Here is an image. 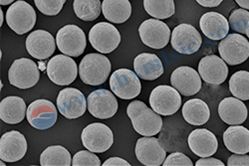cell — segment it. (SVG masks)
<instances>
[{"instance_id":"obj_1","label":"cell","mask_w":249,"mask_h":166,"mask_svg":"<svg viewBox=\"0 0 249 166\" xmlns=\"http://www.w3.org/2000/svg\"><path fill=\"white\" fill-rule=\"evenodd\" d=\"M134 130L142 136L157 135L162 127V119L154 110L141 100L132 101L127 108Z\"/></svg>"},{"instance_id":"obj_2","label":"cell","mask_w":249,"mask_h":166,"mask_svg":"<svg viewBox=\"0 0 249 166\" xmlns=\"http://www.w3.org/2000/svg\"><path fill=\"white\" fill-rule=\"evenodd\" d=\"M111 68V62L106 56L90 53L82 59L79 65V75L84 84L99 86L108 80Z\"/></svg>"},{"instance_id":"obj_3","label":"cell","mask_w":249,"mask_h":166,"mask_svg":"<svg viewBox=\"0 0 249 166\" xmlns=\"http://www.w3.org/2000/svg\"><path fill=\"white\" fill-rule=\"evenodd\" d=\"M81 140L88 150L103 153L111 149L114 143V134L106 124L94 122L83 130Z\"/></svg>"},{"instance_id":"obj_4","label":"cell","mask_w":249,"mask_h":166,"mask_svg":"<svg viewBox=\"0 0 249 166\" xmlns=\"http://www.w3.org/2000/svg\"><path fill=\"white\" fill-rule=\"evenodd\" d=\"M8 79L12 86L26 90L37 84L40 79V71L34 61L27 58L17 59L8 71Z\"/></svg>"},{"instance_id":"obj_5","label":"cell","mask_w":249,"mask_h":166,"mask_svg":"<svg viewBox=\"0 0 249 166\" xmlns=\"http://www.w3.org/2000/svg\"><path fill=\"white\" fill-rule=\"evenodd\" d=\"M6 22L16 34L23 35L35 26L36 12L24 0H18L7 9Z\"/></svg>"},{"instance_id":"obj_6","label":"cell","mask_w":249,"mask_h":166,"mask_svg":"<svg viewBox=\"0 0 249 166\" xmlns=\"http://www.w3.org/2000/svg\"><path fill=\"white\" fill-rule=\"evenodd\" d=\"M218 52L226 64L240 65L249 58V41L242 34H230L219 43Z\"/></svg>"},{"instance_id":"obj_7","label":"cell","mask_w":249,"mask_h":166,"mask_svg":"<svg viewBox=\"0 0 249 166\" xmlns=\"http://www.w3.org/2000/svg\"><path fill=\"white\" fill-rule=\"evenodd\" d=\"M56 44L64 55L79 57L85 51L87 45L86 35L84 31L76 25H66L58 31Z\"/></svg>"},{"instance_id":"obj_8","label":"cell","mask_w":249,"mask_h":166,"mask_svg":"<svg viewBox=\"0 0 249 166\" xmlns=\"http://www.w3.org/2000/svg\"><path fill=\"white\" fill-rule=\"evenodd\" d=\"M89 41L95 50L103 54L112 53L121 43V34L111 23L99 22L89 33Z\"/></svg>"},{"instance_id":"obj_9","label":"cell","mask_w":249,"mask_h":166,"mask_svg":"<svg viewBox=\"0 0 249 166\" xmlns=\"http://www.w3.org/2000/svg\"><path fill=\"white\" fill-rule=\"evenodd\" d=\"M46 73L50 81L58 86H68L76 80L78 68L76 62L67 55H56L48 62Z\"/></svg>"},{"instance_id":"obj_10","label":"cell","mask_w":249,"mask_h":166,"mask_svg":"<svg viewBox=\"0 0 249 166\" xmlns=\"http://www.w3.org/2000/svg\"><path fill=\"white\" fill-rule=\"evenodd\" d=\"M150 105L159 115L172 116L179 110L181 97L174 87L167 85L158 86L151 93Z\"/></svg>"},{"instance_id":"obj_11","label":"cell","mask_w":249,"mask_h":166,"mask_svg":"<svg viewBox=\"0 0 249 166\" xmlns=\"http://www.w3.org/2000/svg\"><path fill=\"white\" fill-rule=\"evenodd\" d=\"M112 92L123 100L135 99L141 94L142 85L136 72L129 69H119L110 78Z\"/></svg>"},{"instance_id":"obj_12","label":"cell","mask_w":249,"mask_h":166,"mask_svg":"<svg viewBox=\"0 0 249 166\" xmlns=\"http://www.w3.org/2000/svg\"><path fill=\"white\" fill-rule=\"evenodd\" d=\"M28 122L36 130H48L57 121L56 107L48 100H36L31 102L26 113Z\"/></svg>"},{"instance_id":"obj_13","label":"cell","mask_w":249,"mask_h":166,"mask_svg":"<svg viewBox=\"0 0 249 166\" xmlns=\"http://www.w3.org/2000/svg\"><path fill=\"white\" fill-rule=\"evenodd\" d=\"M140 37L144 45L152 49H162L168 45L171 36L170 27L159 19H148L139 28Z\"/></svg>"},{"instance_id":"obj_14","label":"cell","mask_w":249,"mask_h":166,"mask_svg":"<svg viewBox=\"0 0 249 166\" xmlns=\"http://www.w3.org/2000/svg\"><path fill=\"white\" fill-rule=\"evenodd\" d=\"M87 100L83 93L75 88L62 90L57 98L58 111L68 119L82 116L87 110Z\"/></svg>"},{"instance_id":"obj_15","label":"cell","mask_w":249,"mask_h":166,"mask_svg":"<svg viewBox=\"0 0 249 166\" xmlns=\"http://www.w3.org/2000/svg\"><path fill=\"white\" fill-rule=\"evenodd\" d=\"M171 43L179 54L191 55L199 50L202 39L200 33L193 25L179 24L172 33Z\"/></svg>"},{"instance_id":"obj_16","label":"cell","mask_w":249,"mask_h":166,"mask_svg":"<svg viewBox=\"0 0 249 166\" xmlns=\"http://www.w3.org/2000/svg\"><path fill=\"white\" fill-rule=\"evenodd\" d=\"M89 113L100 119L113 117L118 111V100L116 97L106 89H99L92 92L88 99Z\"/></svg>"},{"instance_id":"obj_17","label":"cell","mask_w":249,"mask_h":166,"mask_svg":"<svg viewBox=\"0 0 249 166\" xmlns=\"http://www.w3.org/2000/svg\"><path fill=\"white\" fill-rule=\"evenodd\" d=\"M27 152L25 136L17 131L5 133L0 139V158L5 162L21 160Z\"/></svg>"},{"instance_id":"obj_18","label":"cell","mask_w":249,"mask_h":166,"mask_svg":"<svg viewBox=\"0 0 249 166\" xmlns=\"http://www.w3.org/2000/svg\"><path fill=\"white\" fill-rule=\"evenodd\" d=\"M136 156L138 160L147 166L161 165L167 156V152L156 137H142L136 143Z\"/></svg>"},{"instance_id":"obj_19","label":"cell","mask_w":249,"mask_h":166,"mask_svg":"<svg viewBox=\"0 0 249 166\" xmlns=\"http://www.w3.org/2000/svg\"><path fill=\"white\" fill-rule=\"evenodd\" d=\"M198 73L201 79L210 85H220L228 76V67L222 58L216 55L203 57L198 64Z\"/></svg>"},{"instance_id":"obj_20","label":"cell","mask_w":249,"mask_h":166,"mask_svg":"<svg viewBox=\"0 0 249 166\" xmlns=\"http://www.w3.org/2000/svg\"><path fill=\"white\" fill-rule=\"evenodd\" d=\"M171 84L182 96L191 97L200 91L201 78L195 69L182 66L173 72Z\"/></svg>"},{"instance_id":"obj_21","label":"cell","mask_w":249,"mask_h":166,"mask_svg":"<svg viewBox=\"0 0 249 166\" xmlns=\"http://www.w3.org/2000/svg\"><path fill=\"white\" fill-rule=\"evenodd\" d=\"M55 39L45 30H35L26 39L27 52L38 60H45L53 55L56 49Z\"/></svg>"},{"instance_id":"obj_22","label":"cell","mask_w":249,"mask_h":166,"mask_svg":"<svg viewBox=\"0 0 249 166\" xmlns=\"http://www.w3.org/2000/svg\"><path fill=\"white\" fill-rule=\"evenodd\" d=\"M189 147L197 156L210 157L213 155L218 149L216 136L205 129H197L189 135Z\"/></svg>"},{"instance_id":"obj_23","label":"cell","mask_w":249,"mask_h":166,"mask_svg":"<svg viewBox=\"0 0 249 166\" xmlns=\"http://www.w3.org/2000/svg\"><path fill=\"white\" fill-rule=\"evenodd\" d=\"M199 26L202 33L212 40L218 41L226 37L230 32V22L217 12H207L200 17Z\"/></svg>"},{"instance_id":"obj_24","label":"cell","mask_w":249,"mask_h":166,"mask_svg":"<svg viewBox=\"0 0 249 166\" xmlns=\"http://www.w3.org/2000/svg\"><path fill=\"white\" fill-rule=\"evenodd\" d=\"M136 74L142 80L154 81L163 74V66L160 58L151 53H142L134 60Z\"/></svg>"},{"instance_id":"obj_25","label":"cell","mask_w":249,"mask_h":166,"mask_svg":"<svg viewBox=\"0 0 249 166\" xmlns=\"http://www.w3.org/2000/svg\"><path fill=\"white\" fill-rule=\"evenodd\" d=\"M247 108L241 100L237 98H225L218 106V115L220 118L231 126L243 123L247 118Z\"/></svg>"},{"instance_id":"obj_26","label":"cell","mask_w":249,"mask_h":166,"mask_svg":"<svg viewBox=\"0 0 249 166\" xmlns=\"http://www.w3.org/2000/svg\"><path fill=\"white\" fill-rule=\"evenodd\" d=\"M223 142L231 152L246 154L249 152V130L239 124L230 127L223 133Z\"/></svg>"},{"instance_id":"obj_27","label":"cell","mask_w":249,"mask_h":166,"mask_svg":"<svg viewBox=\"0 0 249 166\" xmlns=\"http://www.w3.org/2000/svg\"><path fill=\"white\" fill-rule=\"evenodd\" d=\"M26 105L22 98L10 96L0 102V118L10 124L21 122L26 115Z\"/></svg>"},{"instance_id":"obj_28","label":"cell","mask_w":249,"mask_h":166,"mask_svg":"<svg viewBox=\"0 0 249 166\" xmlns=\"http://www.w3.org/2000/svg\"><path fill=\"white\" fill-rule=\"evenodd\" d=\"M181 113L184 120L193 126H202L211 117L209 106L199 99H193L186 101L182 107Z\"/></svg>"},{"instance_id":"obj_29","label":"cell","mask_w":249,"mask_h":166,"mask_svg":"<svg viewBox=\"0 0 249 166\" xmlns=\"http://www.w3.org/2000/svg\"><path fill=\"white\" fill-rule=\"evenodd\" d=\"M102 11L110 22L122 24L131 17L132 5L129 0H104Z\"/></svg>"},{"instance_id":"obj_30","label":"cell","mask_w":249,"mask_h":166,"mask_svg":"<svg viewBox=\"0 0 249 166\" xmlns=\"http://www.w3.org/2000/svg\"><path fill=\"white\" fill-rule=\"evenodd\" d=\"M40 164L43 166H70L72 165V158L65 148L53 145L41 153Z\"/></svg>"},{"instance_id":"obj_31","label":"cell","mask_w":249,"mask_h":166,"mask_svg":"<svg viewBox=\"0 0 249 166\" xmlns=\"http://www.w3.org/2000/svg\"><path fill=\"white\" fill-rule=\"evenodd\" d=\"M143 7L149 15L157 19H167L176 12L174 0H143Z\"/></svg>"},{"instance_id":"obj_32","label":"cell","mask_w":249,"mask_h":166,"mask_svg":"<svg viewBox=\"0 0 249 166\" xmlns=\"http://www.w3.org/2000/svg\"><path fill=\"white\" fill-rule=\"evenodd\" d=\"M73 9L81 20L93 21L100 16L102 4L100 0H74Z\"/></svg>"},{"instance_id":"obj_33","label":"cell","mask_w":249,"mask_h":166,"mask_svg":"<svg viewBox=\"0 0 249 166\" xmlns=\"http://www.w3.org/2000/svg\"><path fill=\"white\" fill-rule=\"evenodd\" d=\"M230 90L233 97L241 100H249V72L238 71L230 80Z\"/></svg>"},{"instance_id":"obj_34","label":"cell","mask_w":249,"mask_h":166,"mask_svg":"<svg viewBox=\"0 0 249 166\" xmlns=\"http://www.w3.org/2000/svg\"><path fill=\"white\" fill-rule=\"evenodd\" d=\"M249 20V11L246 9H236L231 13L230 25L231 29L237 33L244 34L246 32V27Z\"/></svg>"},{"instance_id":"obj_35","label":"cell","mask_w":249,"mask_h":166,"mask_svg":"<svg viewBox=\"0 0 249 166\" xmlns=\"http://www.w3.org/2000/svg\"><path fill=\"white\" fill-rule=\"evenodd\" d=\"M67 0H34L38 10L48 16H55L63 8Z\"/></svg>"},{"instance_id":"obj_36","label":"cell","mask_w":249,"mask_h":166,"mask_svg":"<svg viewBox=\"0 0 249 166\" xmlns=\"http://www.w3.org/2000/svg\"><path fill=\"white\" fill-rule=\"evenodd\" d=\"M73 166H100V158L90 150H81L72 159Z\"/></svg>"},{"instance_id":"obj_37","label":"cell","mask_w":249,"mask_h":166,"mask_svg":"<svg viewBox=\"0 0 249 166\" xmlns=\"http://www.w3.org/2000/svg\"><path fill=\"white\" fill-rule=\"evenodd\" d=\"M164 166H193V161L189 156L181 152H173L164 159Z\"/></svg>"},{"instance_id":"obj_38","label":"cell","mask_w":249,"mask_h":166,"mask_svg":"<svg viewBox=\"0 0 249 166\" xmlns=\"http://www.w3.org/2000/svg\"><path fill=\"white\" fill-rule=\"evenodd\" d=\"M227 165L230 166H248L249 155L246 154H232L227 160Z\"/></svg>"},{"instance_id":"obj_39","label":"cell","mask_w":249,"mask_h":166,"mask_svg":"<svg viewBox=\"0 0 249 166\" xmlns=\"http://www.w3.org/2000/svg\"><path fill=\"white\" fill-rule=\"evenodd\" d=\"M196 166H223L224 163L217 159V158H213V157H201L199 160L196 161Z\"/></svg>"},{"instance_id":"obj_40","label":"cell","mask_w":249,"mask_h":166,"mask_svg":"<svg viewBox=\"0 0 249 166\" xmlns=\"http://www.w3.org/2000/svg\"><path fill=\"white\" fill-rule=\"evenodd\" d=\"M104 166H130V163L120 157H111L103 163Z\"/></svg>"},{"instance_id":"obj_41","label":"cell","mask_w":249,"mask_h":166,"mask_svg":"<svg viewBox=\"0 0 249 166\" xmlns=\"http://www.w3.org/2000/svg\"><path fill=\"white\" fill-rule=\"evenodd\" d=\"M196 1L203 7H216L223 0H196Z\"/></svg>"},{"instance_id":"obj_42","label":"cell","mask_w":249,"mask_h":166,"mask_svg":"<svg viewBox=\"0 0 249 166\" xmlns=\"http://www.w3.org/2000/svg\"><path fill=\"white\" fill-rule=\"evenodd\" d=\"M235 1L241 8L249 10V0H235Z\"/></svg>"},{"instance_id":"obj_43","label":"cell","mask_w":249,"mask_h":166,"mask_svg":"<svg viewBox=\"0 0 249 166\" xmlns=\"http://www.w3.org/2000/svg\"><path fill=\"white\" fill-rule=\"evenodd\" d=\"M15 0H0V4L1 5H8L10 3H12Z\"/></svg>"},{"instance_id":"obj_44","label":"cell","mask_w":249,"mask_h":166,"mask_svg":"<svg viewBox=\"0 0 249 166\" xmlns=\"http://www.w3.org/2000/svg\"><path fill=\"white\" fill-rule=\"evenodd\" d=\"M245 34L247 35V37L249 38V20H248V23H247V27H246V32Z\"/></svg>"},{"instance_id":"obj_45","label":"cell","mask_w":249,"mask_h":166,"mask_svg":"<svg viewBox=\"0 0 249 166\" xmlns=\"http://www.w3.org/2000/svg\"><path fill=\"white\" fill-rule=\"evenodd\" d=\"M2 23H3V13L1 11V26H2Z\"/></svg>"}]
</instances>
